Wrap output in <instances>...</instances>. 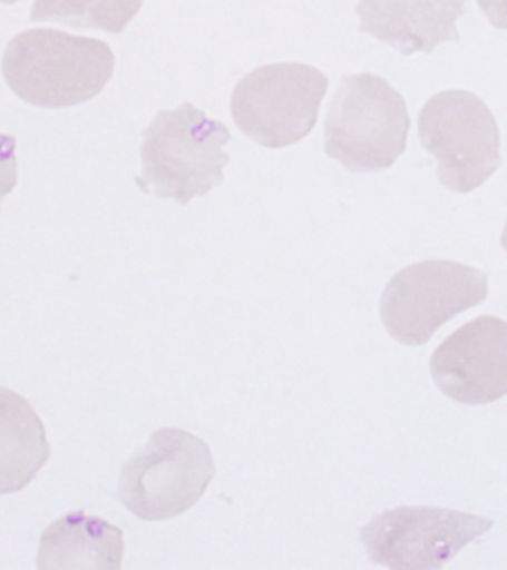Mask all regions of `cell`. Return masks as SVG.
<instances>
[{"mask_svg": "<svg viewBox=\"0 0 507 570\" xmlns=\"http://www.w3.org/2000/svg\"><path fill=\"white\" fill-rule=\"evenodd\" d=\"M493 27L507 30V0H477Z\"/></svg>", "mask_w": 507, "mask_h": 570, "instance_id": "9a60e30c", "label": "cell"}, {"mask_svg": "<svg viewBox=\"0 0 507 570\" xmlns=\"http://www.w3.org/2000/svg\"><path fill=\"white\" fill-rule=\"evenodd\" d=\"M0 2L7 3V4H12V3L18 2V0H0Z\"/></svg>", "mask_w": 507, "mask_h": 570, "instance_id": "e0dca14e", "label": "cell"}, {"mask_svg": "<svg viewBox=\"0 0 507 570\" xmlns=\"http://www.w3.org/2000/svg\"><path fill=\"white\" fill-rule=\"evenodd\" d=\"M430 374L446 396L488 405L507 396V323L481 316L466 323L432 354Z\"/></svg>", "mask_w": 507, "mask_h": 570, "instance_id": "9c48e42d", "label": "cell"}, {"mask_svg": "<svg viewBox=\"0 0 507 570\" xmlns=\"http://www.w3.org/2000/svg\"><path fill=\"white\" fill-rule=\"evenodd\" d=\"M329 85V78L312 66L280 62L259 67L233 91V120L263 147L293 146L315 128Z\"/></svg>", "mask_w": 507, "mask_h": 570, "instance_id": "8992f818", "label": "cell"}, {"mask_svg": "<svg viewBox=\"0 0 507 570\" xmlns=\"http://www.w3.org/2000/svg\"><path fill=\"white\" fill-rule=\"evenodd\" d=\"M124 533L115 524L84 511H71L49 524L39 541L40 570L120 569Z\"/></svg>", "mask_w": 507, "mask_h": 570, "instance_id": "8fae6325", "label": "cell"}, {"mask_svg": "<svg viewBox=\"0 0 507 570\" xmlns=\"http://www.w3.org/2000/svg\"><path fill=\"white\" fill-rule=\"evenodd\" d=\"M214 474L204 440L179 429L158 430L124 465L119 500L147 522L177 518L201 500Z\"/></svg>", "mask_w": 507, "mask_h": 570, "instance_id": "277c9868", "label": "cell"}, {"mask_svg": "<svg viewBox=\"0 0 507 570\" xmlns=\"http://www.w3.org/2000/svg\"><path fill=\"white\" fill-rule=\"evenodd\" d=\"M493 527L491 519L461 511L402 505L376 515L359 533L368 556L381 567L433 570L446 567Z\"/></svg>", "mask_w": 507, "mask_h": 570, "instance_id": "ba28073f", "label": "cell"}, {"mask_svg": "<svg viewBox=\"0 0 507 570\" xmlns=\"http://www.w3.org/2000/svg\"><path fill=\"white\" fill-rule=\"evenodd\" d=\"M500 244H501V246H504V248H505V250L507 253V219H506V226H505L504 235H501Z\"/></svg>", "mask_w": 507, "mask_h": 570, "instance_id": "2e32d148", "label": "cell"}, {"mask_svg": "<svg viewBox=\"0 0 507 570\" xmlns=\"http://www.w3.org/2000/svg\"><path fill=\"white\" fill-rule=\"evenodd\" d=\"M419 137L437 159L439 183L448 190H477L499 169V127L472 92L448 89L430 98L419 115Z\"/></svg>", "mask_w": 507, "mask_h": 570, "instance_id": "52a82bcc", "label": "cell"}, {"mask_svg": "<svg viewBox=\"0 0 507 570\" xmlns=\"http://www.w3.org/2000/svg\"><path fill=\"white\" fill-rule=\"evenodd\" d=\"M16 148V138L0 132V205H2L4 197L17 186Z\"/></svg>", "mask_w": 507, "mask_h": 570, "instance_id": "5bb4252c", "label": "cell"}, {"mask_svg": "<svg viewBox=\"0 0 507 570\" xmlns=\"http://www.w3.org/2000/svg\"><path fill=\"white\" fill-rule=\"evenodd\" d=\"M142 7L143 0H35L30 20L118 35Z\"/></svg>", "mask_w": 507, "mask_h": 570, "instance_id": "4fadbf2b", "label": "cell"}, {"mask_svg": "<svg viewBox=\"0 0 507 570\" xmlns=\"http://www.w3.org/2000/svg\"><path fill=\"white\" fill-rule=\"evenodd\" d=\"M114 71L109 45L53 29L17 35L4 49L2 61L11 91L40 109H67L92 100Z\"/></svg>", "mask_w": 507, "mask_h": 570, "instance_id": "6da1fadb", "label": "cell"}, {"mask_svg": "<svg viewBox=\"0 0 507 570\" xmlns=\"http://www.w3.org/2000/svg\"><path fill=\"white\" fill-rule=\"evenodd\" d=\"M411 120L406 98L371 73L341 79L325 120V151L350 173L389 169L406 151Z\"/></svg>", "mask_w": 507, "mask_h": 570, "instance_id": "3957f363", "label": "cell"}, {"mask_svg": "<svg viewBox=\"0 0 507 570\" xmlns=\"http://www.w3.org/2000/svg\"><path fill=\"white\" fill-rule=\"evenodd\" d=\"M359 30L388 43L402 56L432 52L460 39L457 21L465 0H359Z\"/></svg>", "mask_w": 507, "mask_h": 570, "instance_id": "30bf717a", "label": "cell"}, {"mask_svg": "<svg viewBox=\"0 0 507 570\" xmlns=\"http://www.w3.org/2000/svg\"><path fill=\"white\" fill-rule=\"evenodd\" d=\"M51 456L38 412L21 394L0 387V495L20 492Z\"/></svg>", "mask_w": 507, "mask_h": 570, "instance_id": "7c38bea8", "label": "cell"}, {"mask_svg": "<svg viewBox=\"0 0 507 570\" xmlns=\"http://www.w3.org/2000/svg\"><path fill=\"white\" fill-rule=\"evenodd\" d=\"M228 140V129L191 102L159 111L145 131L143 175L137 186L145 195L187 205L223 181V170L231 161L223 150Z\"/></svg>", "mask_w": 507, "mask_h": 570, "instance_id": "7a4b0ae2", "label": "cell"}, {"mask_svg": "<svg viewBox=\"0 0 507 570\" xmlns=\"http://www.w3.org/2000/svg\"><path fill=\"white\" fill-rule=\"evenodd\" d=\"M488 276L450 259L411 264L390 279L381 295V321L398 343L420 347L466 309L484 303Z\"/></svg>", "mask_w": 507, "mask_h": 570, "instance_id": "5b68a950", "label": "cell"}]
</instances>
